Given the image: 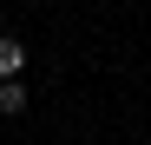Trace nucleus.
<instances>
[{
    "label": "nucleus",
    "instance_id": "nucleus-1",
    "mask_svg": "<svg viewBox=\"0 0 151 145\" xmlns=\"http://www.w3.org/2000/svg\"><path fill=\"white\" fill-rule=\"evenodd\" d=\"M20 72H27V40L0 33V79H20Z\"/></svg>",
    "mask_w": 151,
    "mask_h": 145
},
{
    "label": "nucleus",
    "instance_id": "nucleus-2",
    "mask_svg": "<svg viewBox=\"0 0 151 145\" xmlns=\"http://www.w3.org/2000/svg\"><path fill=\"white\" fill-rule=\"evenodd\" d=\"M0 112H7V119L27 112V86H20V79H0Z\"/></svg>",
    "mask_w": 151,
    "mask_h": 145
}]
</instances>
